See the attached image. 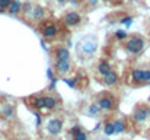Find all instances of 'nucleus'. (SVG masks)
<instances>
[{"mask_svg": "<svg viewBox=\"0 0 150 140\" xmlns=\"http://www.w3.org/2000/svg\"><path fill=\"white\" fill-rule=\"evenodd\" d=\"M144 48V41L140 38V37H133L127 41L125 44V50L130 53V54H139L142 50Z\"/></svg>", "mask_w": 150, "mask_h": 140, "instance_id": "f257e3e1", "label": "nucleus"}, {"mask_svg": "<svg viewBox=\"0 0 150 140\" xmlns=\"http://www.w3.org/2000/svg\"><path fill=\"white\" fill-rule=\"evenodd\" d=\"M57 105V101L54 98L50 96H44V98H37L34 101V107L38 108V109H42V108H54Z\"/></svg>", "mask_w": 150, "mask_h": 140, "instance_id": "f03ea898", "label": "nucleus"}, {"mask_svg": "<svg viewBox=\"0 0 150 140\" xmlns=\"http://www.w3.org/2000/svg\"><path fill=\"white\" fill-rule=\"evenodd\" d=\"M80 15L77 13V12H69L66 16H64V23L67 25V26H76V25H79L80 23Z\"/></svg>", "mask_w": 150, "mask_h": 140, "instance_id": "7ed1b4c3", "label": "nucleus"}, {"mask_svg": "<svg viewBox=\"0 0 150 140\" xmlns=\"http://www.w3.org/2000/svg\"><path fill=\"white\" fill-rule=\"evenodd\" d=\"M63 129V121L58 120V118H54V120H50L48 124H47V130L50 134H58Z\"/></svg>", "mask_w": 150, "mask_h": 140, "instance_id": "20e7f679", "label": "nucleus"}, {"mask_svg": "<svg viewBox=\"0 0 150 140\" xmlns=\"http://www.w3.org/2000/svg\"><path fill=\"white\" fill-rule=\"evenodd\" d=\"M117 82H118V75H117L114 70H109L106 75H103V83H105V85L112 86V85H115Z\"/></svg>", "mask_w": 150, "mask_h": 140, "instance_id": "39448f33", "label": "nucleus"}, {"mask_svg": "<svg viewBox=\"0 0 150 140\" xmlns=\"http://www.w3.org/2000/svg\"><path fill=\"white\" fill-rule=\"evenodd\" d=\"M96 105L99 107V109H111L112 105H114V101L109 96H103V98H100Z\"/></svg>", "mask_w": 150, "mask_h": 140, "instance_id": "423d86ee", "label": "nucleus"}, {"mask_svg": "<svg viewBox=\"0 0 150 140\" xmlns=\"http://www.w3.org/2000/svg\"><path fill=\"white\" fill-rule=\"evenodd\" d=\"M21 9H22V3L19 0H12V3L7 6V10L10 15H18L21 12Z\"/></svg>", "mask_w": 150, "mask_h": 140, "instance_id": "0eeeda50", "label": "nucleus"}, {"mask_svg": "<svg viewBox=\"0 0 150 140\" xmlns=\"http://www.w3.org/2000/svg\"><path fill=\"white\" fill-rule=\"evenodd\" d=\"M55 58H57V61H58V60H69V58H70L69 50H67L66 47L57 48V51H55Z\"/></svg>", "mask_w": 150, "mask_h": 140, "instance_id": "6e6552de", "label": "nucleus"}, {"mask_svg": "<svg viewBox=\"0 0 150 140\" xmlns=\"http://www.w3.org/2000/svg\"><path fill=\"white\" fill-rule=\"evenodd\" d=\"M55 69L58 73H67L70 70V61L69 60H58Z\"/></svg>", "mask_w": 150, "mask_h": 140, "instance_id": "1a4fd4ad", "label": "nucleus"}, {"mask_svg": "<svg viewBox=\"0 0 150 140\" xmlns=\"http://www.w3.org/2000/svg\"><path fill=\"white\" fill-rule=\"evenodd\" d=\"M42 35H44L45 38H54V37L57 35V26H54V25L44 26V28H42Z\"/></svg>", "mask_w": 150, "mask_h": 140, "instance_id": "9d476101", "label": "nucleus"}, {"mask_svg": "<svg viewBox=\"0 0 150 140\" xmlns=\"http://www.w3.org/2000/svg\"><path fill=\"white\" fill-rule=\"evenodd\" d=\"M149 109L147 108H137L136 111H134V118L137 120V121H143V120H146V117L149 115Z\"/></svg>", "mask_w": 150, "mask_h": 140, "instance_id": "9b49d317", "label": "nucleus"}, {"mask_svg": "<svg viewBox=\"0 0 150 140\" xmlns=\"http://www.w3.org/2000/svg\"><path fill=\"white\" fill-rule=\"evenodd\" d=\"M109 70H112V69H111V64H109L108 61H105V60L99 61V64H98V72H99L102 76H103V75H106Z\"/></svg>", "mask_w": 150, "mask_h": 140, "instance_id": "f8f14e48", "label": "nucleus"}, {"mask_svg": "<svg viewBox=\"0 0 150 140\" xmlns=\"http://www.w3.org/2000/svg\"><path fill=\"white\" fill-rule=\"evenodd\" d=\"M131 77H133V82L134 83H143V70H140V69L133 70Z\"/></svg>", "mask_w": 150, "mask_h": 140, "instance_id": "ddd939ff", "label": "nucleus"}, {"mask_svg": "<svg viewBox=\"0 0 150 140\" xmlns=\"http://www.w3.org/2000/svg\"><path fill=\"white\" fill-rule=\"evenodd\" d=\"M112 124H114V130H115V133H122V131L125 130V124H124L122 121H120V120H118V121H114Z\"/></svg>", "mask_w": 150, "mask_h": 140, "instance_id": "4468645a", "label": "nucleus"}, {"mask_svg": "<svg viewBox=\"0 0 150 140\" xmlns=\"http://www.w3.org/2000/svg\"><path fill=\"white\" fill-rule=\"evenodd\" d=\"M105 134L106 136H112V134H115V130H114V124L112 123H108L106 126H105Z\"/></svg>", "mask_w": 150, "mask_h": 140, "instance_id": "2eb2a0df", "label": "nucleus"}, {"mask_svg": "<svg viewBox=\"0 0 150 140\" xmlns=\"http://www.w3.org/2000/svg\"><path fill=\"white\" fill-rule=\"evenodd\" d=\"M42 16H44V9L42 7H37L35 12H34V18L35 19H41Z\"/></svg>", "mask_w": 150, "mask_h": 140, "instance_id": "dca6fc26", "label": "nucleus"}, {"mask_svg": "<svg viewBox=\"0 0 150 140\" xmlns=\"http://www.w3.org/2000/svg\"><path fill=\"white\" fill-rule=\"evenodd\" d=\"M73 136H74V140H88L86 134H85L82 130H80V131H77V133H74Z\"/></svg>", "mask_w": 150, "mask_h": 140, "instance_id": "f3484780", "label": "nucleus"}, {"mask_svg": "<svg viewBox=\"0 0 150 140\" xmlns=\"http://www.w3.org/2000/svg\"><path fill=\"white\" fill-rule=\"evenodd\" d=\"M115 38L117 40H124V38H127V32L122 31V29H120V31L115 32Z\"/></svg>", "mask_w": 150, "mask_h": 140, "instance_id": "a211bd4d", "label": "nucleus"}, {"mask_svg": "<svg viewBox=\"0 0 150 140\" xmlns=\"http://www.w3.org/2000/svg\"><path fill=\"white\" fill-rule=\"evenodd\" d=\"M120 23H122V25H127V26H130V25L133 23V18H131V16H127V18H122Z\"/></svg>", "mask_w": 150, "mask_h": 140, "instance_id": "6ab92c4d", "label": "nucleus"}, {"mask_svg": "<svg viewBox=\"0 0 150 140\" xmlns=\"http://www.w3.org/2000/svg\"><path fill=\"white\" fill-rule=\"evenodd\" d=\"M12 3V0H0V9H7V6Z\"/></svg>", "mask_w": 150, "mask_h": 140, "instance_id": "aec40b11", "label": "nucleus"}, {"mask_svg": "<svg viewBox=\"0 0 150 140\" xmlns=\"http://www.w3.org/2000/svg\"><path fill=\"white\" fill-rule=\"evenodd\" d=\"M143 82H150V70H143Z\"/></svg>", "mask_w": 150, "mask_h": 140, "instance_id": "412c9836", "label": "nucleus"}, {"mask_svg": "<svg viewBox=\"0 0 150 140\" xmlns=\"http://www.w3.org/2000/svg\"><path fill=\"white\" fill-rule=\"evenodd\" d=\"M3 112H4V115H7V117H10V115L13 114V109H12V107H10V105H7V107L4 108V111H3Z\"/></svg>", "mask_w": 150, "mask_h": 140, "instance_id": "4be33fe9", "label": "nucleus"}, {"mask_svg": "<svg viewBox=\"0 0 150 140\" xmlns=\"http://www.w3.org/2000/svg\"><path fill=\"white\" fill-rule=\"evenodd\" d=\"M64 82H66L70 88H74V86H76V83H74L76 80H73V79H64Z\"/></svg>", "mask_w": 150, "mask_h": 140, "instance_id": "5701e85b", "label": "nucleus"}, {"mask_svg": "<svg viewBox=\"0 0 150 140\" xmlns=\"http://www.w3.org/2000/svg\"><path fill=\"white\" fill-rule=\"evenodd\" d=\"M98 111H99V107H98V105H92V107L89 108V112H91V114H96Z\"/></svg>", "mask_w": 150, "mask_h": 140, "instance_id": "b1692460", "label": "nucleus"}, {"mask_svg": "<svg viewBox=\"0 0 150 140\" xmlns=\"http://www.w3.org/2000/svg\"><path fill=\"white\" fill-rule=\"evenodd\" d=\"M77 131H80V127H79V126H74V127L71 129V133L74 134V133H77Z\"/></svg>", "mask_w": 150, "mask_h": 140, "instance_id": "393cba45", "label": "nucleus"}, {"mask_svg": "<svg viewBox=\"0 0 150 140\" xmlns=\"http://www.w3.org/2000/svg\"><path fill=\"white\" fill-rule=\"evenodd\" d=\"M47 76H48L50 79H52V70H51V69H48V70H47Z\"/></svg>", "mask_w": 150, "mask_h": 140, "instance_id": "a878e982", "label": "nucleus"}, {"mask_svg": "<svg viewBox=\"0 0 150 140\" xmlns=\"http://www.w3.org/2000/svg\"><path fill=\"white\" fill-rule=\"evenodd\" d=\"M41 123V118H40V115H37V124H40Z\"/></svg>", "mask_w": 150, "mask_h": 140, "instance_id": "bb28decb", "label": "nucleus"}, {"mask_svg": "<svg viewBox=\"0 0 150 140\" xmlns=\"http://www.w3.org/2000/svg\"><path fill=\"white\" fill-rule=\"evenodd\" d=\"M69 0H58V3H61V4H64V3H67Z\"/></svg>", "mask_w": 150, "mask_h": 140, "instance_id": "cd10ccee", "label": "nucleus"}, {"mask_svg": "<svg viewBox=\"0 0 150 140\" xmlns=\"http://www.w3.org/2000/svg\"><path fill=\"white\" fill-rule=\"evenodd\" d=\"M92 4H96V0H92Z\"/></svg>", "mask_w": 150, "mask_h": 140, "instance_id": "c85d7f7f", "label": "nucleus"}, {"mask_svg": "<svg viewBox=\"0 0 150 140\" xmlns=\"http://www.w3.org/2000/svg\"><path fill=\"white\" fill-rule=\"evenodd\" d=\"M71 1H73V3H76V0H71Z\"/></svg>", "mask_w": 150, "mask_h": 140, "instance_id": "c756f323", "label": "nucleus"}, {"mask_svg": "<svg viewBox=\"0 0 150 140\" xmlns=\"http://www.w3.org/2000/svg\"><path fill=\"white\" fill-rule=\"evenodd\" d=\"M112 1H115V0H112Z\"/></svg>", "mask_w": 150, "mask_h": 140, "instance_id": "7c9ffc66", "label": "nucleus"}]
</instances>
